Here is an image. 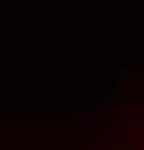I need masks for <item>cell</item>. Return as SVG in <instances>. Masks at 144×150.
<instances>
[{
	"label": "cell",
	"instance_id": "1",
	"mask_svg": "<svg viewBox=\"0 0 144 150\" xmlns=\"http://www.w3.org/2000/svg\"><path fill=\"white\" fill-rule=\"evenodd\" d=\"M135 150H144V138H141V144H138V147H135Z\"/></svg>",
	"mask_w": 144,
	"mask_h": 150
}]
</instances>
